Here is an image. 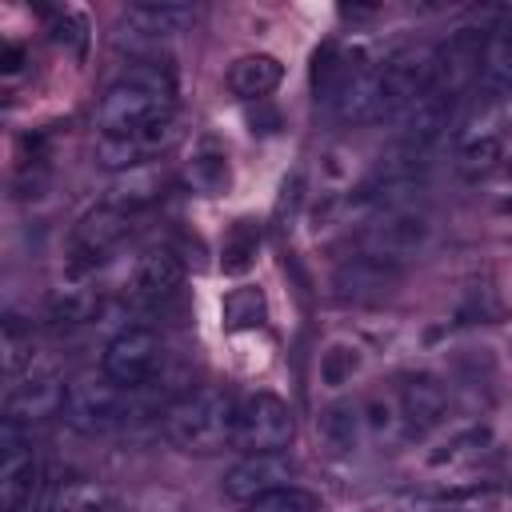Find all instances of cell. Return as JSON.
I'll use <instances>...</instances> for the list:
<instances>
[{"instance_id": "cell-1", "label": "cell", "mask_w": 512, "mask_h": 512, "mask_svg": "<svg viewBox=\"0 0 512 512\" xmlns=\"http://www.w3.org/2000/svg\"><path fill=\"white\" fill-rule=\"evenodd\" d=\"M172 104H176L172 76L160 64H136L104 92V100L96 108L100 136H132L144 124L172 116Z\"/></svg>"}, {"instance_id": "cell-2", "label": "cell", "mask_w": 512, "mask_h": 512, "mask_svg": "<svg viewBox=\"0 0 512 512\" xmlns=\"http://www.w3.org/2000/svg\"><path fill=\"white\" fill-rule=\"evenodd\" d=\"M232 420H236V404L220 392V388H196L184 392L176 404L164 408V432L176 448L184 452H220L232 448Z\"/></svg>"}, {"instance_id": "cell-3", "label": "cell", "mask_w": 512, "mask_h": 512, "mask_svg": "<svg viewBox=\"0 0 512 512\" xmlns=\"http://www.w3.org/2000/svg\"><path fill=\"white\" fill-rule=\"evenodd\" d=\"M144 412V400H140V388H120L116 380H108L104 372H84L68 384V396H64V420L76 428V432H112V428H124L128 420H136Z\"/></svg>"}, {"instance_id": "cell-4", "label": "cell", "mask_w": 512, "mask_h": 512, "mask_svg": "<svg viewBox=\"0 0 512 512\" xmlns=\"http://www.w3.org/2000/svg\"><path fill=\"white\" fill-rule=\"evenodd\" d=\"M428 236H432L428 212L400 204V208H384L368 220V228L360 236V248H364V256H376V260L400 268L404 260H412L428 244Z\"/></svg>"}, {"instance_id": "cell-5", "label": "cell", "mask_w": 512, "mask_h": 512, "mask_svg": "<svg viewBox=\"0 0 512 512\" xmlns=\"http://www.w3.org/2000/svg\"><path fill=\"white\" fill-rule=\"evenodd\" d=\"M296 424H292V408L280 396L256 392L248 400L236 404V420H232V448L252 456V452H284L292 440Z\"/></svg>"}, {"instance_id": "cell-6", "label": "cell", "mask_w": 512, "mask_h": 512, "mask_svg": "<svg viewBox=\"0 0 512 512\" xmlns=\"http://www.w3.org/2000/svg\"><path fill=\"white\" fill-rule=\"evenodd\" d=\"M484 44H488V28H460L448 36V44H440L432 52V80L428 88L448 96V100H460L464 88H472V80H480V64H484Z\"/></svg>"}, {"instance_id": "cell-7", "label": "cell", "mask_w": 512, "mask_h": 512, "mask_svg": "<svg viewBox=\"0 0 512 512\" xmlns=\"http://www.w3.org/2000/svg\"><path fill=\"white\" fill-rule=\"evenodd\" d=\"M432 80V52L424 48H400L380 64V108L376 120H396L428 92Z\"/></svg>"}, {"instance_id": "cell-8", "label": "cell", "mask_w": 512, "mask_h": 512, "mask_svg": "<svg viewBox=\"0 0 512 512\" xmlns=\"http://www.w3.org/2000/svg\"><path fill=\"white\" fill-rule=\"evenodd\" d=\"M44 472L48 468L36 460V448L24 436V424L4 420V432H0V496H4V512H24V504L40 488Z\"/></svg>"}, {"instance_id": "cell-9", "label": "cell", "mask_w": 512, "mask_h": 512, "mask_svg": "<svg viewBox=\"0 0 512 512\" xmlns=\"http://www.w3.org/2000/svg\"><path fill=\"white\" fill-rule=\"evenodd\" d=\"M160 356H164L160 336L152 328H144V324H132V328H124V332H116L108 340L100 372L108 380H116L120 388H144L156 376Z\"/></svg>"}, {"instance_id": "cell-10", "label": "cell", "mask_w": 512, "mask_h": 512, "mask_svg": "<svg viewBox=\"0 0 512 512\" xmlns=\"http://www.w3.org/2000/svg\"><path fill=\"white\" fill-rule=\"evenodd\" d=\"M128 216H132V212H124V208H116V204H100V208H92V212L76 224L72 248H68V268H72V276L92 272V268L104 260V252H112V248L128 236Z\"/></svg>"}, {"instance_id": "cell-11", "label": "cell", "mask_w": 512, "mask_h": 512, "mask_svg": "<svg viewBox=\"0 0 512 512\" xmlns=\"http://www.w3.org/2000/svg\"><path fill=\"white\" fill-rule=\"evenodd\" d=\"M292 476H296V468L284 452H252V456H240L224 472V496L236 504H252L276 488H288Z\"/></svg>"}, {"instance_id": "cell-12", "label": "cell", "mask_w": 512, "mask_h": 512, "mask_svg": "<svg viewBox=\"0 0 512 512\" xmlns=\"http://www.w3.org/2000/svg\"><path fill=\"white\" fill-rule=\"evenodd\" d=\"M64 396H68V384H60V376L52 372H28L24 380H12L8 396H4V420H16V424H36V420H48L56 412H64Z\"/></svg>"}, {"instance_id": "cell-13", "label": "cell", "mask_w": 512, "mask_h": 512, "mask_svg": "<svg viewBox=\"0 0 512 512\" xmlns=\"http://www.w3.org/2000/svg\"><path fill=\"white\" fill-rule=\"evenodd\" d=\"M184 280V264L172 248H148L136 264H132V276L124 284L128 300L132 304H160L168 300Z\"/></svg>"}, {"instance_id": "cell-14", "label": "cell", "mask_w": 512, "mask_h": 512, "mask_svg": "<svg viewBox=\"0 0 512 512\" xmlns=\"http://www.w3.org/2000/svg\"><path fill=\"white\" fill-rule=\"evenodd\" d=\"M448 416V392L436 376L416 372L400 384V420L412 436H424L432 428H440Z\"/></svg>"}, {"instance_id": "cell-15", "label": "cell", "mask_w": 512, "mask_h": 512, "mask_svg": "<svg viewBox=\"0 0 512 512\" xmlns=\"http://www.w3.org/2000/svg\"><path fill=\"white\" fill-rule=\"evenodd\" d=\"M400 280L396 264H384L376 256H352L332 272V292L340 300H376L384 292H392V284Z\"/></svg>"}, {"instance_id": "cell-16", "label": "cell", "mask_w": 512, "mask_h": 512, "mask_svg": "<svg viewBox=\"0 0 512 512\" xmlns=\"http://www.w3.org/2000/svg\"><path fill=\"white\" fill-rule=\"evenodd\" d=\"M376 108H380V64L360 60L344 80L340 96L332 100V116L344 124H364V120H376Z\"/></svg>"}, {"instance_id": "cell-17", "label": "cell", "mask_w": 512, "mask_h": 512, "mask_svg": "<svg viewBox=\"0 0 512 512\" xmlns=\"http://www.w3.org/2000/svg\"><path fill=\"white\" fill-rule=\"evenodd\" d=\"M192 20H196V12L188 4H176V0H136L124 8V28L136 36H148V40L176 36Z\"/></svg>"}, {"instance_id": "cell-18", "label": "cell", "mask_w": 512, "mask_h": 512, "mask_svg": "<svg viewBox=\"0 0 512 512\" xmlns=\"http://www.w3.org/2000/svg\"><path fill=\"white\" fill-rule=\"evenodd\" d=\"M480 92H484L488 100L512 96V24L488 28L484 64H480Z\"/></svg>"}, {"instance_id": "cell-19", "label": "cell", "mask_w": 512, "mask_h": 512, "mask_svg": "<svg viewBox=\"0 0 512 512\" xmlns=\"http://www.w3.org/2000/svg\"><path fill=\"white\" fill-rule=\"evenodd\" d=\"M284 80V64L268 52H256V56H240L232 68H228V88L240 96V100H264L276 84Z\"/></svg>"}, {"instance_id": "cell-20", "label": "cell", "mask_w": 512, "mask_h": 512, "mask_svg": "<svg viewBox=\"0 0 512 512\" xmlns=\"http://www.w3.org/2000/svg\"><path fill=\"white\" fill-rule=\"evenodd\" d=\"M356 64H360V56L344 52L340 44H332V40L320 44L316 56H312V92H316V100H324L332 108V100L340 96V88H344V80L352 76Z\"/></svg>"}, {"instance_id": "cell-21", "label": "cell", "mask_w": 512, "mask_h": 512, "mask_svg": "<svg viewBox=\"0 0 512 512\" xmlns=\"http://www.w3.org/2000/svg\"><path fill=\"white\" fill-rule=\"evenodd\" d=\"M320 440H324V448L332 452V456H352L356 448H360V436H364V424H360V408H352V404H332V408H324V416H320Z\"/></svg>"}, {"instance_id": "cell-22", "label": "cell", "mask_w": 512, "mask_h": 512, "mask_svg": "<svg viewBox=\"0 0 512 512\" xmlns=\"http://www.w3.org/2000/svg\"><path fill=\"white\" fill-rule=\"evenodd\" d=\"M0 360H4V376H8V380H20V376L32 372V364H36V332H32V324H24L20 316H8V320H4V332H0Z\"/></svg>"}, {"instance_id": "cell-23", "label": "cell", "mask_w": 512, "mask_h": 512, "mask_svg": "<svg viewBox=\"0 0 512 512\" xmlns=\"http://www.w3.org/2000/svg\"><path fill=\"white\" fill-rule=\"evenodd\" d=\"M256 248H260V228L252 220H236L232 232L220 244V272L228 276H244L256 264Z\"/></svg>"}, {"instance_id": "cell-24", "label": "cell", "mask_w": 512, "mask_h": 512, "mask_svg": "<svg viewBox=\"0 0 512 512\" xmlns=\"http://www.w3.org/2000/svg\"><path fill=\"white\" fill-rule=\"evenodd\" d=\"M100 312V292L92 288H60L52 300H48V320L52 324H88L96 320Z\"/></svg>"}, {"instance_id": "cell-25", "label": "cell", "mask_w": 512, "mask_h": 512, "mask_svg": "<svg viewBox=\"0 0 512 512\" xmlns=\"http://www.w3.org/2000/svg\"><path fill=\"white\" fill-rule=\"evenodd\" d=\"M184 180H188V188L200 192V196H216V192H224L228 180H232L228 156H224V152H200V156H192L188 168H184Z\"/></svg>"}, {"instance_id": "cell-26", "label": "cell", "mask_w": 512, "mask_h": 512, "mask_svg": "<svg viewBox=\"0 0 512 512\" xmlns=\"http://www.w3.org/2000/svg\"><path fill=\"white\" fill-rule=\"evenodd\" d=\"M156 192H160V176H156L152 168H132V172H124V176L112 184V192H108V204H116V208L132 212V208L148 204Z\"/></svg>"}, {"instance_id": "cell-27", "label": "cell", "mask_w": 512, "mask_h": 512, "mask_svg": "<svg viewBox=\"0 0 512 512\" xmlns=\"http://www.w3.org/2000/svg\"><path fill=\"white\" fill-rule=\"evenodd\" d=\"M224 324L228 328H260L264 324V292L260 288H232L224 296Z\"/></svg>"}, {"instance_id": "cell-28", "label": "cell", "mask_w": 512, "mask_h": 512, "mask_svg": "<svg viewBox=\"0 0 512 512\" xmlns=\"http://www.w3.org/2000/svg\"><path fill=\"white\" fill-rule=\"evenodd\" d=\"M112 496L96 480H64L60 492V512H108Z\"/></svg>"}, {"instance_id": "cell-29", "label": "cell", "mask_w": 512, "mask_h": 512, "mask_svg": "<svg viewBox=\"0 0 512 512\" xmlns=\"http://www.w3.org/2000/svg\"><path fill=\"white\" fill-rule=\"evenodd\" d=\"M248 512H324V508H320V500H316L312 492L288 484V488H276V492L252 500Z\"/></svg>"}, {"instance_id": "cell-30", "label": "cell", "mask_w": 512, "mask_h": 512, "mask_svg": "<svg viewBox=\"0 0 512 512\" xmlns=\"http://www.w3.org/2000/svg\"><path fill=\"white\" fill-rule=\"evenodd\" d=\"M352 372H356V348H348V344H332V348L324 352V360H320V380L332 384V388H340Z\"/></svg>"}, {"instance_id": "cell-31", "label": "cell", "mask_w": 512, "mask_h": 512, "mask_svg": "<svg viewBox=\"0 0 512 512\" xmlns=\"http://www.w3.org/2000/svg\"><path fill=\"white\" fill-rule=\"evenodd\" d=\"M484 444H488V432H484V428H468V432H460V436L448 444V452H436V456H432V464H460V460H476V456L484 452Z\"/></svg>"}, {"instance_id": "cell-32", "label": "cell", "mask_w": 512, "mask_h": 512, "mask_svg": "<svg viewBox=\"0 0 512 512\" xmlns=\"http://www.w3.org/2000/svg\"><path fill=\"white\" fill-rule=\"evenodd\" d=\"M496 160H500V140H496V136H480V140H468V144L460 148L464 172H488Z\"/></svg>"}, {"instance_id": "cell-33", "label": "cell", "mask_w": 512, "mask_h": 512, "mask_svg": "<svg viewBox=\"0 0 512 512\" xmlns=\"http://www.w3.org/2000/svg\"><path fill=\"white\" fill-rule=\"evenodd\" d=\"M20 64H24V48L20 44H4L0 48V68L4 72H20Z\"/></svg>"}, {"instance_id": "cell-34", "label": "cell", "mask_w": 512, "mask_h": 512, "mask_svg": "<svg viewBox=\"0 0 512 512\" xmlns=\"http://www.w3.org/2000/svg\"><path fill=\"white\" fill-rule=\"evenodd\" d=\"M396 512H444V508L432 500H404V504H396Z\"/></svg>"}, {"instance_id": "cell-35", "label": "cell", "mask_w": 512, "mask_h": 512, "mask_svg": "<svg viewBox=\"0 0 512 512\" xmlns=\"http://www.w3.org/2000/svg\"><path fill=\"white\" fill-rule=\"evenodd\" d=\"M508 176H512V160H508Z\"/></svg>"}]
</instances>
